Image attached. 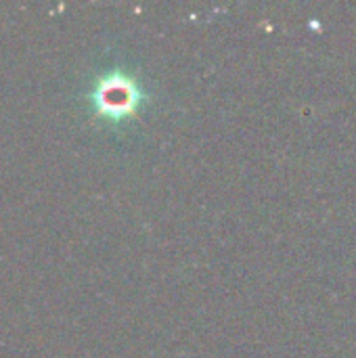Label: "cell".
Masks as SVG:
<instances>
[{
    "label": "cell",
    "mask_w": 356,
    "mask_h": 358,
    "mask_svg": "<svg viewBox=\"0 0 356 358\" xmlns=\"http://www.w3.org/2000/svg\"><path fill=\"white\" fill-rule=\"evenodd\" d=\"M99 105L105 111H120L130 103V94H128V86L126 84H118V82H105L101 84L99 92H97Z\"/></svg>",
    "instance_id": "6da1fadb"
}]
</instances>
